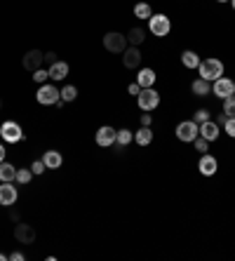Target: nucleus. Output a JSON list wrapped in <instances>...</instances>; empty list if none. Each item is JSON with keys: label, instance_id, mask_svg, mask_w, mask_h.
<instances>
[{"label": "nucleus", "instance_id": "obj_43", "mask_svg": "<svg viewBox=\"0 0 235 261\" xmlns=\"http://www.w3.org/2000/svg\"><path fill=\"white\" fill-rule=\"evenodd\" d=\"M0 111H3V97H0Z\"/></svg>", "mask_w": 235, "mask_h": 261}, {"label": "nucleus", "instance_id": "obj_5", "mask_svg": "<svg viewBox=\"0 0 235 261\" xmlns=\"http://www.w3.org/2000/svg\"><path fill=\"white\" fill-rule=\"evenodd\" d=\"M200 137V125L195 120H181L177 125V139L184 141V144H191Z\"/></svg>", "mask_w": 235, "mask_h": 261}, {"label": "nucleus", "instance_id": "obj_7", "mask_svg": "<svg viewBox=\"0 0 235 261\" xmlns=\"http://www.w3.org/2000/svg\"><path fill=\"white\" fill-rule=\"evenodd\" d=\"M149 31L155 38H165V36H169V31H172V21H169L167 14H153V17L149 19Z\"/></svg>", "mask_w": 235, "mask_h": 261}, {"label": "nucleus", "instance_id": "obj_14", "mask_svg": "<svg viewBox=\"0 0 235 261\" xmlns=\"http://www.w3.org/2000/svg\"><path fill=\"white\" fill-rule=\"evenodd\" d=\"M198 170H200V174L202 176H214L217 174V170H219L217 158L210 155V153H202V158H200V163H198Z\"/></svg>", "mask_w": 235, "mask_h": 261}, {"label": "nucleus", "instance_id": "obj_19", "mask_svg": "<svg viewBox=\"0 0 235 261\" xmlns=\"http://www.w3.org/2000/svg\"><path fill=\"white\" fill-rule=\"evenodd\" d=\"M43 163L47 165V170H56V167H62L64 163V155L59 151H45L43 155Z\"/></svg>", "mask_w": 235, "mask_h": 261}, {"label": "nucleus", "instance_id": "obj_21", "mask_svg": "<svg viewBox=\"0 0 235 261\" xmlns=\"http://www.w3.org/2000/svg\"><path fill=\"white\" fill-rule=\"evenodd\" d=\"M14 176H17V167L12 163L3 160L0 163V181H14Z\"/></svg>", "mask_w": 235, "mask_h": 261}, {"label": "nucleus", "instance_id": "obj_8", "mask_svg": "<svg viewBox=\"0 0 235 261\" xmlns=\"http://www.w3.org/2000/svg\"><path fill=\"white\" fill-rule=\"evenodd\" d=\"M212 94L219 99H226V97H230V94H235V80L226 78V75L217 78L212 83Z\"/></svg>", "mask_w": 235, "mask_h": 261}, {"label": "nucleus", "instance_id": "obj_22", "mask_svg": "<svg viewBox=\"0 0 235 261\" xmlns=\"http://www.w3.org/2000/svg\"><path fill=\"white\" fill-rule=\"evenodd\" d=\"M134 141L139 146H149L151 141H153V129L141 125V129H136V134H134Z\"/></svg>", "mask_w": 235, "mask_h": 261}, {"label": "nucleus", "instance_id": "obj_12", "mask_svg": "<svg viewBox=\"0 0 235 261\" xmlns=\"http://www.w3.org/2000/svg\"><path fill=\"white\" fill-rule=\"evenodd\" d=\"M19 198V191L12 181H0V205L3 207H12Z\"/></svg>", "mask_w": 235, "mask_h": 261}, {"label": "nucleus", "instance_id": "obj_32", "mask_svg": "<svg viewBox=\"0 0 235 261\" xmlns=\"http://www.w3.org/2000/svg\"><path fill=\"white\" fill-rule=\"evenodd\" d=\"M223 132L235 139V118H226V122H223Z\"/></svg>", "mask_w": 235, "mask_h": 261}, {"label": "nucleus", "instance_id": "obj_1", "mask_svg": "<svg viewBox=\"0 0 235 261\" xmlns=\"http://www.w3.org/2000/svg\"><path fill=\"white\" fill-rule=\"evenodd\" d=\"M198 73H200V78L214 83L217 78H221V75H223V61L221 59H214V57L202 59V61H200V66H198Z\"/></svg>", "mask_w": 235, "mask_h": 261}, {"label": "nucleus", "instance_id": "obj_20", "mask_svg": "<svg viewBox=\"0 0 235 261\" xmlns=\"http://www.w3.org/2000/svg\"><path fill=\"white\" fill-rule=\"evenodd\" d=\"M200 57H198V52H193V49H184V52H181V64H184L186 68H198L200 66Z\"/></svg>", "mask_w": 235, "mask_h": 261}, {"label": "nucleus", "instance_id": "obj_24", "mask_svg": "<svg viewBox=\"0 0 235 261\" xmlns=\"http://www.w3.org/2000/svg\"><path fill=\"white\" fill-rule=\"evenodd\" d=\"M132 141H134V132H132V129H118L115 144L120 146V148H125V146H130Z\"/></svg>", "mask_w": 235, "mask_h": 261}, {"label": "nucleus", "instance_id": "obj_44", "mask_svg": "<svg viewBox=\"0 0 235 261\" xmlns=\"http://www.w3.org/2000/svg\"><path fill=\"white\" fill-rule=\"evenodd\" d=\"M230 5H233V10H235V0H230Z\"/></svg>", "mask_w": 235, "mask_h": 261}, {"label": "nucleus", "instance_id": "obj_18", "mask_svg": "<svg viewBox=\"0 0 235 261\" xmlns=\"http://www.w3.org/2000/svg\"><path fill=\"white\" fill-rule=\"evenodd\" d=\"M191 92L195 97H207V94H212V83L204 78H195L191 85Z\"/></svg>", "mask_w": 235, "mask_h": 261}, {"label": "nucleus", "instance_id": "obj_39", "mask_svg": "<svg viewBox=\"0 0 235 261\" xmlns=\"http://www.w3.org/2000/svg\"><path fill=\"white\" fill-rule=\"evenodd\" d=\"M226 118H228V116H226V113H219V118H217V120H214V122H217V125H223V122H226Z\"/></svg>", "mask_w": 235, "mask_h": 261}, {"label": "nucleus", "instance_id": "obj_2", "mask_svg": "<svg viewBox=\"0 0 235 261\" xmlns=\"http://www.w3.org/2000/svg\"><path fill=\"white\" fill-rule=\"evenodd\" d=\"M36 101L43 103V106H56V103L62 101V90H59L56 85H47V83H43L36 92Z\"/></svg>", "mask_w": 235, "mask_h": 261}, {"label": "nucleus", "instance_id": "obj_36", "mask_svg": "<svg viewBox=\"0 0 235 261\" xmlns=\"http://www.w3.org/2000/svg\"><path fill=\"white\" fill-rule=\"evenodd\" d=\"M54 61H56L54 52H45V64H54Z\"/></svg>", "mask_w": 235, "mask_h": 261}, {"label": "nucleus", "instance_id": "obj_3", "mask_svg": "<svg viewBox=\"0 0 235 261\" xmlns=\"http://www.w3.org/2000/svg\"><path fill=\"white\" fill-rule=\"evenodd\" d=\"M0 137H3L5 144H19L24 139V129H21V125L17 120H5L0 125Z\"/></svg>", "mask_w": 235, "mask_h": 261}, {"label": "nucleus", "instance_id": "obj_38", "mask_svg": "<svg viewBox=\"0 0 235 261\" xmlns=\"http://www.w3.org/2000/svg\"><path fill=\"white\" fill-rule=\"evenodd\" d=\"M151 122H153V118H151L149 113H143V116H141V125H146V127H151Z\"/></svg>", "mask_w": 235, "mask_h": 261}, {"label": "nucleus", "instance_id": "obj_4", "mask_svg": "<svg viewBox=\"0 0 235 261\" xmlns=\"http://www.w3.org/2000/svg\"><path fill=\"white\" fill-rule=\"evenodd\" d=\"M127 36L123 33H118V31H108L104 36V47L111 52V55H123L125 49H127Z\"/></svg>", "mask_w": 235, "mask_h": 261}, {"label": "nucleus", "instance_id": "obj_34", "mask_svg": "<svg viewBox=\"0 0 235 261\" xmlns=\"http://www.w3.org/2000/svg\"><path fill=\"white\" fill-rule=\"evenodd\" d=\"M127 92H130L132 97H139V92H141V87H139V83H132V85L127 87Z\"/></svg>", "mask_w": 235, "mask_h": 261}, {"label": "nucleus", "instance_id": "obj_16", "mask_svg": "<svg viewBox=\"0 0 235 261\" xmlns=\"http://www.w3.org/2000/svg\"><path fill=\"white\" fill-rule=\"evenodd\" d=\"M68 71H71V66H68L66 61H59V59H56L54 64H50V68H47V73H50L52 80H66Z\"/></svg>", "mask_w": 235, "mask_h": 261}, {"label": "nucleus", "instance_id": "obj_25", "mask_svg": "<svg viewBox=\"0 0 235 261\" xmlns=\"http://www.w3.org/2000/svg\"><path fill=\"white\" fill-rule=\"evenodd\" d=\"M146 33H143V29H139V26H134V29L130 31V33H127V43L130 45H134V47H139V45L143 43V40H146Z\"/></svg>", "mask_w": 235, "mask_h": 261}, {"label": "nucleus", "instance_id": "obj_13", "mask_svg": "<svg viewBox=\"0 0 235 261\" xmlns=\"http://www.w3.org/2000/svg\"><path fill=\"white\" fill-rule=\"evenodd\" d=\"M141 61H143V55L139 52V47H134V45H127V49L123 52L125 68H141Z\"/></svg>", "mask_w": 235, "mask_h": 261}, {"label": "nucleus", "instance_id": "obj_37", "mask_svg": "<svg viewBox=\"0 0 235 261\" xmlns=\"http://www.w3.org/2000/svg\"><path fill=\"white\" fill-rule=\"evenodd\" d=\"M10 219H12L14 224H19V221H21V217H19V210H10Z\"/></svg>", "mask_w": 235, "mask_h": 261}, {"label": "nucleus", "instance_id": "obj_26", "mask_svg": "<svg viewBox=\"0 0 235 261\" xmlns=\"http://www.w3.org/2000/svg\"><path fill=\"white\" fill-rule=\"evenodd\" d=\"M78 99V87L75 85H64L62 87V101L64 103H71Z\"/></svg>", "mask_w": 235, "mask_h": 261}, {"label": "nucleus", "instance_id": "obj_6", "mask_svg": "<svg viewBox=\"0 0 235 261\" xmlns=\"http://www.w3.org/2000/svg\"><path fill=\"white\" fill-rule=\"evenodd\" d=\"M136 103H139V109H141L143 113H149V111H155L160 106V94H158L153 87H143V90L139 92V97H136Z\"/></svg>", "mask_w": 235, "mask_h": 261}, {"label": "nucleus", "instance_id": "obj_33", "mask_svg": "<svg viewBox=\"0 0 235 261\" xmlns=\"http://www.w3.org/2000/svg\"><path fill=\"white\" fill-rule=\"evenodd\" d=\"M45 170H47V165H45L43 160H33V163H31V172H33V174H43Z\"/></svg>", "mask_w": 235, "mask_h": 261}, {"label": "nucleus", "instance_id": "obj_40", "mask_svg": "<svg viewBox=\"0 0 235 261\" xmlns=\"http://www.w3.org/2000/svg\"><path fill=\"white\" fill-rule=\"evenodd\" d=\"M5 144H0V163H3V160H5Z\"/></svg>", "mask_w": 235, "mask_h": 261}, {"label": "nucleus", "instance_id": "obj_30", "mask_svg": "<svg viewBox=\"0 0 235 261\" xmlns=\"http://www.w3.org/2000/svg\"><path fill=\"white\" fill-rule=\"evenodd\" d=\"M193 120L200 125V122H204V120H212V116H210V111L207 109H198L195 113H193Z\"/></svg>", "mask_w": 235, "mask_h": 261}, {"label": "nucleus", "instance_id": "obj_9", "mask_svg": "<svg viewBox=\"0 0 235 261\" xmlns=\"http://www.w3.org/2000/svg\"><path fill=\"white\" fill-rule=\"evenodd\" d=\"M115 137H118L115 127H111V125H101V127L97 129V134H94V141H97V146H101V148H111V146L115 144Z\"/></svg>", "mask_w": 235, "mask_h": 261}, {"label": "nucleus", "instance_id": "obj_27", "mask_svg": "<svg viewBox=\"0 0 235 261\" xmlns=\"http://www.w3.org/2000/svg\"><path fill=\"white\" fill-rule=\"evenodd\" d=\"M33 176H36V174L31 172V167H28V170H17V176H14V181L21 184V186H26V184H31Z\"/></svg>", "mask_w": 235, "mask_h": 261}, {"label": "nucleus", "instance_id": "obj_29", "mask_svg": "<svg viewBox=\"0 0 235 261\" xmlns=\"http://www.w3.org/2000/svg\"><path fill=\"white\" fill-rule=\"evenodd\" d=\"M47 78H50V73H47V68H38V71H33V80H36L38 85H43V83H47Z\"/></svg>", "mask_w": 235, "mask_h": 261}, {"label": "nucleus", "instance_id": "obj_42", "mask_svg": "<svg viewBox=\"0 0 235 261\" xmlns=\"http://www.w3.org/2000/svg\"><path fill=\"white\" fill-rule=\"evenodd\" d=\"M217 3H230V0H217Z\"/></svg>", "mask_w": 235, "mask_h": 261}, {"label": "nucleus", "instance_id": "obj_41", "mask_svg": "<svg viewBox=\"0 0 235 261\" xmlns=\"http://www.w3.org/2000/svg\"><path fill=\"white\" fill-rule=\"evenodd\" d=\"M7 259V254H5V252H0V261H5Z\"/></svg>", "mask_w": 235, "mask_h": 261}, {"label": "nucleus", "instance_id": "obj_23", "mask_svg": "<svg viewBox=\"0 0 235 261\" xmlns=\"http://www.w3.org/2000/svg\"><path fill=\"white\" fill-rule=\"evenodd\" d=\"M134 17L136 19H146V21H149V19L153 17V7H151L149 3H136L134 5Z\"/></svg>", "mask_w": 235, "mask_h": 261}, {"label": "nucleus", "instance_id": "obj_31", "mask_svg": "<svg viewBox=\"0 0 235 261\" xmlns=\"http://www.w3.org/2000/svg\"><path fill=\"white\" fill-rule=\"evenodd\" d=\"M193 146H195V151H198V153H207V148H210V141L202 139V137H198V139L193 141Z\"/></svg>", "mask_w": 235, "mask_h": 261}, {"label": "nucleus", "instance_id": "obj_28", "mask_svg": "<svg viewBox=\"0 0 235 261\" xmlns=\"http://www.w3.org/2000/svg\"><path fill=\"white\" fill-rule=\"evenodd\" d=\"M221 101H223V113H226L228 118H235V94L221 99Z\"/></svg>", "mask_w": 235, "mask_h": 261}, {"label": "nucleus", "instance_id": "obj_17", "mask_svg": "<svg viewBox=\"0 0 235 261\" xmlns=\"http://www.w3.org/2000/svg\"><path fill=\"white\" fill-rule=\"evenodd\" d=\"M155 71L153 68H139V73H136V83H139V87H153L155 85Z\"/></svg>", "mask_w": 235, "mask_h": 261}, {"label": "nucleus", "instance_id": "obj_11", "mask_svg": "<svg viewBox=\"0 0 235 261\" xmlns=\"http://www.w3.org/2000/svg\"><path fill=\"white\" fill-rule=\"evenodd\" d=\"M14 240H17L19 245H31L36 243V228L28 224H24V221H19L17 226H14Z\"/></svg>", "mask_w": 235, "mask_h": 261}, {"label": "nucleus", "instance_id": "obj_10", "mask_svg": "<svg viewBox=\"0 0 235 261\" xmlns=\"http://www.w3.org/2000/svg\"><path fill=\"white\" fill-rule=\"evenodd\" d=\"M45 64V52H40V49H28L24 57H21V66L26 68V71H38V68H43Z\"/></svg>", "mask_w": 235, "mask_h": 261}, {"label": "nucleus", "instance_id": "obj_15", "mask_svg": "<svg viewBox=\"0 0 235 261\" xmlns=\"http://www.w3.org/2000/svg\"><path fill=\"white\" fill-rule=\"evenodd\" d=\"M219 134H221V125H217L214 120H204L200 122V137L207 141H217Z\"/></svg>", "mask_w": 235, "mask_h": 261}, {"label": "nucleus", "instance_id": "obj_35", "mask_svg": "<svg viewBox=\"0 0 235 261\" xmlns=\"http://www.w3.org/2000/svg\"><path fill=\"white\" fill-rule=\"evenodd\" d=\"M7 259H12V261H24V252H12V254H7Z\"/></svg>", "mask_w": 235, "mask_h": 261}]
</instances>
